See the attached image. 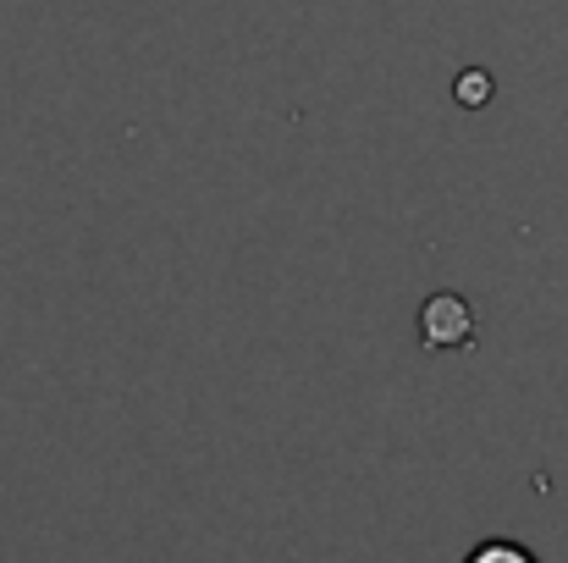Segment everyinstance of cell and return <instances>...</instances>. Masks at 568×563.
Returning a JSON list of instances; mask_svg holds the SVG:
<instances>
[{
	"mask_svg": "<svg viewBox=\"0 0 568 563\" xmlns=\"http://www.w3.org/2000/svg\"><path fill=\"white\" fill-rule=\"evenodd\" d=\"M419 338H425V349H469V338H475V315H469V304H464L458 293H436V299H425Z\"/></svg>",
	"mask_w": 568,
	"mask_h": 563,
	"instance_id": "6da1fadb",
	"label": "cell"
},
{
	"mask_svg": "<svg viewBox=\"0 0 568 563\" xmlns=\"http://www.w3.org/2000/svg\"><path fill=\"white\" fill-rule=\"evenodd\" d=\"M464 563H541L525 542H508V536H491V542H475Z\"/></svg>",
	"mask_w": 568,
	"mask_h": 563,
	"instance_id": "7a4b0ae2",
	"label": "cell"
}]
</instances>
